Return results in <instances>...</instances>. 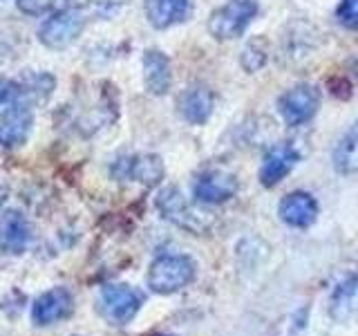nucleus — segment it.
<instances>
[{
    "mask_svg": "<svg viewBox=\"0 0 358 336\" xmlns=\"http://www.w3.org/2000/svg\"><path fill=\"white\" fill-rule=\"evenodd\" d=\"M195 260L188 255H162L150 265L148 287L155 294H173L195 280Z\"/></svg>",
    "mask_w": 358,
    "mask_h": 336,
    "instance_id": "obj_1",
    "label": "nucleus"
},
{
    "mask_svg": "<svg viewBox=\"0 0 358 336\" xmlns=\"http://www.w3.org/2000/svg\"><path fill=\"white\" fill-rule=\"evenodd\" d=\"M257 0H229L227 5L215 9L208 18V31L217 41L240 38L257 16Z\"/></svg>",
    "mask_w": 358,
    "mask_h": 336,
    "instance_id": "obj_2",
    "label": "nucleus"
},
{
    "mask_svg": "<svg viewBox=\"0 0 358 336\" xmlns=\"http://www.w3.org/2000/svg\"><path fill=\"white\" fill-rule=\"evenodd\" d=\"M143 305V294L130 285H103L99 296V309L112 325H128L139 314Z\"/></svg>",
    "mask_w": 358,
    "mask_h": 336,
    "instance_id": "obj_3",
    "label": "nucleus"
},
{
    "mask_svg": "<svg viewBox=\"0 0 358 336\" xmlns=\"http://www.w3.org/2000/svg\"><path fill=\"white\" fill-rule=\"evenodd\" d=\"M157 209L168 222H173L190 233H204L210 227V218H206L204 211L190 206L188 200L179 193V188H164L157 195Z\"/></svg>",
    "mask_w": 358,
    "mask_h": 336,
    "instance_id": "obj_4",
    "label": "nucleus"
},
{
    "mask_svg": "<svg viewBox=\"0 0 358 336\" xmlns=\"http://www.w3.org/2000/svg\"><path fill=\"white\" fill-rule=\"evenodd\" d=\"M318 106H320V90L309 83L291 88L278 99V110L287 126H305L307 121L316 117Z\"/></svg>",
    "mask_w": 358,
    "mask_h": 336,
    "instance_id": "obj_5",
    "label": "nucleus"
},
{
    "mask_svg": "<svg viewBox=\"0 0 358 336\" xmlns=\"http://www.w3.org/2000/svg\"><path fill=\"white\" fill-rule=\"evenodd\" d=\"M81 29H83V18L74 9H65V11H56L52 18L43 22L38 29V38L50 50H65L76 41Z\"/></svg>",
    "mask_w": 358,
    "mask_h": 336,
    "instance_id": "obj_6",
    "label": "nucleus"
},
{
    "mask_svg": "<svg viewBox=\"0 0 358 336\" xmlns=\"http://www.w3.org/2000/svg\"><path fill=\"white\" fill-rule=\"evenodd\" d=\"M74 312V298L70 289L65 287H54L50 291L41 294L31 305V321L45 328V325H54L63 318H70Z\"/></svg>",
    "mask_w": 358,
    "mask_h": 336,
    "instance_id": "obj_7",
    "label": "nucleus"
},
{
    "mask_svg": "<svg viewBox=\"0 0 358 336\" xmlns=\"http://www.w3.org/2000/svg\"><path fill=\"white\" fill-rule=\"evenodd\" d=\"M193 193L201 204H222V202L231 200L238 193V179L227 171L210 168V171H204L195 179Z\"/></svg>",
    "mask_w": 358,
    "mask_h": 336,
    "instance_id": "obj_8",
    "label": "nucleus"
},
{
    "mask_svg": "<svg viewBox=\"0 0 358 336\" xmlns=\"http://www.w3.org/2000/svg\"><path fill=\"white\" fill-rule=\"evenodd\" d=\"M31 224L20 211L0 213V251L20 255L31 244Z\"/></svg>",
    "mask_w": 358,
    "mask_h": 336,
    "instance_id": "obj_9",
    "label": "nucleus"
},
{
    "mask_svg": "<svg viewBox=\"0 0 358 336\" xmlns=\"http://www.w3.org/2000/svg\"><path fill=\"white\" fill-rule=\"evenodd\" d=\"M278 216L285 224L294 229H307L318 218V202L311 193L305 190H294L280 200Z\"/></svg>",
    "mask_w": 358,
    "mask_h": 336,
    "instance_id": "obj_10",
    "label": "nucleus"
},
{
    "mask_svg": "<svg viewBox=\"0 0 358 336\" xmlns=\"http://www.w3.org/2000/svg\"><path fill=\"white\" fill-rule=\"evenodd\" d=\"M300 162V153L294 144H278L264 155V162L260 166V182L262 186L271 188L280 184L282 179L294 171V166Z\"/></svg>",
    "mask_w": 358,
    "mask_h": 336,
    "instance_id": "obj_11",
    "label": "nucleus"
},
{
    "mask_svg": "<svg viewBox=\"0 0 358 336\" xmlns=\"http://www.w3.org/2000/svg\"><path fill=\"white\" fill-rule=\"evenodd\" d=\"M31 123H34V117L27 106L14 104L11 108H7L3 115H0V146H5V148L22 146L29 137Z\"/></svg>",
    "mask_w": 358,
    "mask_h": 336,
    "instance_id": "obj_12",
    "label": "nucleus"
},
{
    "mask_svg": "<svg viewBox=\"0 0 358 336\" xmlns=\"http://www.w3.org/2000/svg\"><path fill=\"white\" fill-rule=\"evenodd\" d=\"M143 81L150 94L164 97L173 83L171 59L159 50H145L143 54Z\"/></svg>",
    "mask_w": 358,
    "mask_h": 336,
    "instance_id": "obj_13",
    "label": "nucleus"
},
{
    "mask_svg": "<svg viewBox=\"0 0 358 336\" xmlns=\"http://www.w3.org/2000/svg\"><path fill=\"white\" fill-rule=\"evenodd\" d=\"M182 117L193 126H204L213 115V92L206 85L186 88L177 101Z\"/></svg>",
    "mask_w": 358,
    "mask_h": 336,
    "instance_id": "obj_14",
    "label": "nucleus"
},
{
    "mask_svg": "<svg viewBox=\"0 0 358 336\" xmlns=\"http://www.w3.org/2000/svg\"><path fill=\"white\" fill-rule=\"evenodd\" d=\"M193 14V0H145V16L157 29L184 22Z\"/></svg>",
    "mask_w": 358,
    "mask_h": 336,
    "instance_id": "obj_15",
    "label": "nucleus"
},
{
    "mask_svg": "<svg viewBox=\"0 0 358 336\" xmlns=\"http://www.w3.org/2000/svg\"><path fill=\"white\" fill-rule=\"evenodd\" d=\"M358 314V276H347L334 289L329 300V316L336 323H347Z\"/></svg>",
    "mask_w": 358,
    "mask_h": 336,
    "instance_id": "obj_16",
    "label": "nucleus"
},
{
    "mask_svg": "<svg viewBox=\"0 0 358 336\" xmlns=\"http://www.w3.org/2000/svg\"><path fill=\"white\" fill-rule=\"evenodd\" d=\"M56 81L52 74H45V72H34L29 76L22 78L20 83L14 85V94L18 99V104L22 106H31V104H43L52 97V90H54Z\"/></svg>",
    "mask_w": 358,
    "mask_h": 336,
    "instance_id": "obj_17",
    "label": "nucleus"
},
{
    "mask_svg": "<svg viewBox=\"0 0 358 336\" xmlns=\"http://www.w3.org/2000/svg\"><path fill=\"white\" fill-rule=\"evenodd\" d=\"M331 162H334L336 173H341V175L358 173V119L354 121V126L343 134L341 141L336 144V148L331 153Z\"/></svg>",
    "mask_w": 358,
    "mask_h": 336,
    "instance_id": "obj_18",
    "label": "nucleus"
},
{
    "mask_svg": "<svg viewBox=\"0 0 358 336\" xmlns=\"http://www.w3.org/2000/svg\"><path fill=\"white\" fill-rule=\"evenodd\" d=\"M164 173L166 171H164V162L159 155L141 153V155H134L128 162V175L148 188H155L164 179Z\"/></svg>",
    "mask_w": 358,
    "mask_h": 336,
    "instance_id": "obj_19",
    "label": "nucleus"
},
{
    "mask_svg": "<svg viewBox=\"0 0 358 336\" xmlns=\"http://www.w3.org/2000/svg\"><path fill=\"white\" fill-rule=\"evenodd\" d=\"M260 41H253L249 48L242 52V67L246 72H257L266 63V52L260 48Z\"/></svg>",
    "mask_w": 358,
    "mask_h": 336,
    "instance_id": "obj_20",
    "label": "nucleus"
},
{
    "mask_svg": "<svg viewBox=\"0 0 358 336\" xmlns=\"http://www.w3.org/2000/svg\"><path fill=\"white\" fill-rule=\"evenodd\" d=\"M336 16L347 29H358V0H341Z\"/></svg>",
    "mask_w": 358,
    "mask_h": 336,
    "instance_id": "obj_21",
    "label": "nucleus"
},
{
    "mask_svg": "<svg viewBox=\"0 0 358 336\" xmlns=\"http://www.w3.org/2000/svg\"><path fill=\"white\" fill-rule=\"evenodd\" d=\"M18 3V9L22 11V14H27V16H41L45 14L54 0H16Z\"/></svg>",
    "mask_w": 358,
    "mask_h": 336,
    "instance_id": "obj_22",
    "label": "nucleus"
},
{
    "mask_svg": "<svg viewBox=\"0 0 358 336\" xmlns=\"http://www.w3.org/2000/svg\"><path fill=\"white\" fill-rule=\"evenodd\" d=\"M11 94H14V83H9L7 78H0V106L7 104Z\"/></svg>",
    "mask_w": 358,
    "mask_h": 336,
    "instance_id": "obj_23",
    "label": "nucleus"
},
{
    "mask_svg": "<svg viewBox=\"0 0 358 336\" xmlns=\"http://www.w3.org/2000/svg\"><path fill=\"white\" fill-rule=\"evenodd\" d=\"M67 5H70V9H78V7H85L90 0H65Z\"/></svg>",
    "mask_w": 358,
    "mask_h": 336,
    "instance_id": "obj_24",
    "label": "nucleus"
},
{
    "mask_svg": "<svg viewBox=\"0 0 358 336\" xmlns=\"http://www.w3.org/2000/svg\"><path fill=\"white\" fill-rule=\"evenodd\" d=\"M7 197H9V188H7V186H0V206L5 204Z\"/></svg>",
    "mask_w": 358,
    "mask_h": 336,
    "instance_id": "obj_25",
    "label": "nucleus"
},
{
    "mask_svg": "<svg viewBox=\"0 0 358 336\" xmlns=\"http://www.w3.org/2000/svg\"><path fill=\"white\" fill-rule=\"evenodd\" d=\"M168 336H171V334H168Z\"/></svg>",
    "mask_w": 358,
    "mask_h": 336,
    "instance_id": "obj_26",
    "label": "nucleus"
}]
</instances>
